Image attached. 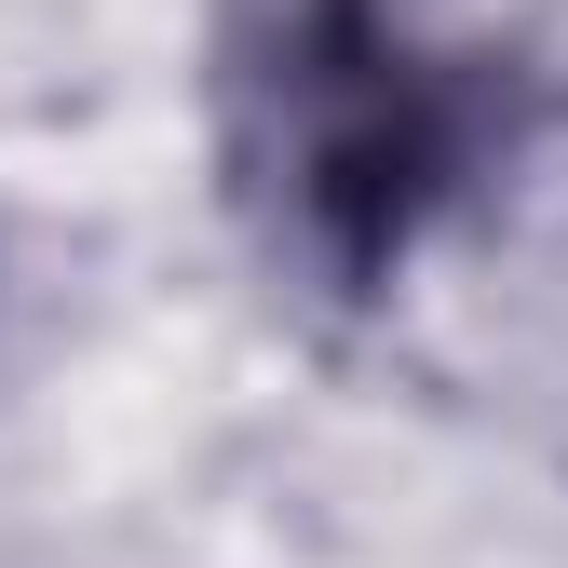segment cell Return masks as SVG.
<instances>
[{
  "instance_id": "cell-1",
  "label": "cell",
  "mask_w": 568,
  "mask_h": 568,
  "mask_svg": "<svg viewBox=\"0 0 568 568\" xmlns=\"http://www.w3.org/2000/svg\"><path fill=\"white\" fill-rule=\"evenodd\" d=\"M257 95H271V176L298 203V231L325 244L406 231L419 176H434V95H419V54L379 0H284Z\"/></svg>"
}]
</instances>
